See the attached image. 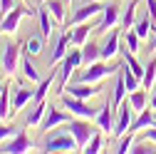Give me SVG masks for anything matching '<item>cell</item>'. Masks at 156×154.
Wrapping results in <instances>:
<instances>
[{"mask_svg": "<svg viewBox=\"0 0 156 154\" xmlns=\"http://www.w3.org/2000/svg\"><path fill=\"white\" fill-rule=\"evenodd\" d=\"M80 65H84V60H82V47H72V50L65 55V60L57 65V82H55V92H57V94H62V92L67 90L69 77L74 75V70L80 67Z\"/></svg>", "mask_w": 156, "mask_h": 154, "instance_id": "obj_1", "label": "cell"}, {"mask_svg": "<svg viewBox=\"0 0 156 154\" xmlns=\"http://www.w3.org/2000/svg\"><path fill=\"white\" fill-rule=\"evenodd\" d=\"M45 134L47 137L40 144L42 152H80V144H77L69 129H50Z\"/></svg>", "mask_w": 156, "mask_h": 154, "instance_id": "obj_2", "label": "cell"}, {"mask_svg": "<svg viewBox=\"0 0 156 154\" xmlns=\"http://www.w3.org/2000/svg\"><path fill=\"white\" fill-rule=\"evenodd\" d=\"M69 47H72V32H69V30L55 32V35H52V47H50L47 65H50V67H57V65L65 60V55H67Z\"/></svg>", "mask_w": 156, "mask_h": 154, "instance_id": "obj_3", "label": "cell"}, {"mask_svg": "<svg viewBox=\"0 0 156 154\" xmlns=\"http://www.w3.org/2000/svg\"><path fill=\"white\" fill-rule=\"evenodd\" d=\"M67 129L72 132V137L77 139V144H80V152L87 147V142L94 137L97 132H99V127H92V119H84V117H72L69 122H67Z\"/></svg>", "mask_w": 156, "mask_h": 154, "instance_id": "obj_4", "label": "cell"}, {"mask_svg": "<svg viewBox=\"0 0 156 154\" xmlns=\"http://www.w3.org/2000/svg\"><path fill=\"white\" fill-rule=\"evenodd\" d=\"M62 107L72 114V117H84V119H94L97 117V107L89 105V100H80V97H74V94H65L62 92Z\"/></svg>", "mask_w": 156, "mask_h": 154, "instance_id": "obj_5", "label": "cell"}, {"mask_svg": "<svg viewBox=\"0 0 156 154\" xmlns=\"http://www.w3.org/2000/svg\"><path fill=\"white\" fill-rule=\"evenodd\" d=\"M102 10H104V5H102V0H87V3H82L80 8H77L74 13H72V17H69V28H74V25H80V23H89V20H97V17L102 15Z\"/></svg>", "mask_w": 156, "mask_h": 154, "instance_id": "obj_6", "label": "cell"}, {"mask_svg": "<svg viewBox=\"0 0 156 154\" xmlns=\"http://www.w3.org/2000/svg\"><path fill=\"white\" fill-rule=\"evenodd\" d=\"M119 23H122V8L116 5V3H107L104 10H102V15H99V20H97L94 32L97 35H107L109 30H114Z\"/></svg>", "mask_w": 156, "mask_h": 154, "instance_id": "obj_7", "label": "cell"}, {"mask_svg": "<svg viewBox=\"0 0 156 154\" xmlns=\"http://www.w3.org/2000/svg\"><path fill=\"white\" fill-rule=\"evenodd\" d=\"M20 47H17L15 42H8L3 45V50H0V67L5 70L8 77H12L17 70H20Z\"/></svg>", "mask_w": 156, "mask_h": 154, "instance_id": "obj_8", "label": "cell"}, {"mask_svg": "<svg viewBox=\"0 0 156 154\" xmlns=\"http://www.w3.org/2000/svg\"><path fill=\"white\" fill-rule=\"evenodd\" d=\"M32 149H35V144H32V139L27 137L23 129L17 132L15 137L0 142V152H3V154H25V152H32Z\"/></svg>", "mask_w": 156, "mask_h": 154, "instance_id": "obj_9", "label": "cell"}, {"mask_svg": "<svg viewBox=\"0 0 156 154\" xmlns=\"http://www.w3.org/2000/svg\"><path fill=\"white\" fill-rule=\"evenodd\" d=\"M134 109H131V105L124 100L119 107H116V119H114V137H122V134H126L129 132V127H131V122H134Z\"/></svg>", "mask_w": 156, "mask_h": 154, "instance_id": "obj_10", "label": "cell"}, {"mask_svg": "<svg viewBox=\"0 0 156 154\" xmlns=\"http://www.w3.org/2000/svg\"><path fill=\"white\" fill-rule=\"evenodd\" d=\"M69 119H72L69 112H62V109H57L55 105H50L47 112H45V119H42L40 129H42V132H50V129H57V127H65Z\"/></svg>", "mask_w": 156, "mask_h": 154, "instance_id": "obj_11", "label": "cell"}, {"mask_svg": "<svg viewBox=\"0 0 156 154\" xmlns=\"http://www.w3.org/2000/svg\"><path fill=\"white\" fill-rule=\"evenodd\" d=\"M25 15H27V8H12L10 13H5L0 17V32L3 35H15Z\"/></svg>", "mask_w": 156, "mask_h": 154, "instance_id": "obj_12", "label": "cell"}, {"mask_svg": "<svg viewBox=\"0 0 156 154\" xmlns=\"http://www.w3.org/2000/svg\"><path fill=\"white\" fill-rule=\"evenodd\" d=\"M67 92L80 100H94L104 92V87L99 82H74V85H67Z\"/></svg>", "mask_w": 156, "mask_h": 154, "instance_id": "obj_13", "label": "cell"}, {"mask_svg": "<svg viewBox=\"0 0 156 154\" xmlns=\"http://www.w3.org/2000/svg\"><path fill=\"white\" fill-rule=\"evenodd\" d=\"M124 47H122V35L119 30H109V35H104V42H102V60H114Z\"/></svg>", "mask_w": 156, "mask_h": 154, "instance_id": "obj_14", "label": "cell"}, {"mask_svg": "<svg viewBox=\"0 0 156 154\" xmlns=\"http://www.w3.org/2000/svg\"><path fill=\"white\" fill-rule=\"evenodd\" d=\"M35 100V90L32 87H23L17 85L15 92H12V109H10V117H15V114H20L25 109V105H30Z\"/></svg>", "mask_w": 156, "mask_h": 154, "instance_id": "obj_15", "label": "cell"}, {"mask_svg": "<svg viewBox=\"0 0 156 154\" xmlns=\"http://www.w3.org/2000/svg\"><path fill=\"white\" fill-rule=\"evenodd\" d=\"M112 109H114V105H112V100L107 97V102L99 107V112H97V117H94L99 132H104V134H112V132H114V114H112Z\"/></svg>", "mask_w": 156, "mask_h": 154, "instance_id": "obj_16", "label": "cell"}, {"mask_svg": "<svg viewBox=\"0 0 156 154\" xmlns=\"http://www.w3.org/2000/svg\"><path fill=\"white\" fill-rule=\"evenodd\" d=\"M97 20H99V17H97ZM97 20L80 23V25L69 28V32H72V47H82L84 42H89V35L94 32V28H97Z\"/></svg>", "mask_w": 156, "mask_h": 154, "instance_id": "obj_17", "label": "cell"}, {"mask_svg": "<svg viewBox=\"0 0 156 154\" xmlns=\"http://www.w3.org/2000/svg\"><path fill=\"white\" fill-rule=\"evenodd\" d=\"M154 124H156V112H154L151 107H146V109H141V112H136V117H134L129 132L139 134V132H144V129H149V127H154Z\"/></svg>", "mask_w": 156, "mask_h": 154, "instance_id": "obj_18", "label": "cell"}, {"mask_svg": "<svg viewBox=\"0 0 156 154\" xmlns=\"http://www.w3.org/2000/svg\"><path fill=\"white\" fill-rule=\"evenodd\" d=\"M126 94H129V90H126V82H124V72H122V67H119V70H116V80H114V85H112V92H109V100H112L114 109L126 100Z\"/></svg>", "mask_w": 156, "mask_h": 154, "instance_id": "obj_19", "label": "cell"}, {"mask_svg": "<svg viewBox=\"0 0 156 154\" xmlns=\"http://www.w3.org/2000/svg\"><path fill=\"white\" fill-rule=\"evenodd\" d=\"M55 23H57V20H55V17L50 15V10H47L45 5H42L40 10H37V25H40V28H37V30L42 32V37H45L47 42L52 40V35L57 32V30H55Z\"/></svg>", "mask_w": 156, "mask_h": 154, "instance_id": "obj_20", "label": "cell"}, {"mask_svg": "<svg viewBox=\"0 0 156 154\" xmlns=\"http://www.w3.org/2000/svg\"><path fill=\"white\" fill-rule=\"evenodd\" d=\"M45 37H42V32L37 30V32H32L27 40L23 42V47H25V55H30V57H37V55H42V50H45Z\"/></svg>", "mask_w": 156, "mask_h": 154, "instance_id": "obj_21", "label": "cell"}, {"mask_svg": "<svg viewBox=\"0 0 156 154\" xmlns=\"http://www.w3.org/2000/svg\"><path fill=\"white\" fill-rule=\"evenodd\" d=\"M47 102H35V107L30 109V114H27V119H25V124L30 127V129H40V124H42V119H45V112H47Z\"/></svg>", "mask_w": 156, "mask_h": 154, "instance_id": "obj_22", "label": "cell"}, {"mask_svg": "<svg viewBox=\"0 0 156 154\" xmlns=\"http://www.w3.org/2000/svg\"><path fill=\"white\" fill-rule=\"evenodd\" d=\"M42 5L50 10V15H52L60 25L67 23V5H65V0H45Z\"/></svg>", "mask_w": 156, "mask_h": 154, "instance_id": "obj_23", "label": "cell"}, {"mask_svg": "<svg viewBox=\"0 0 156 154\" xmlns=\"http://www.w3.org/2000/svg\"><path fill=\"white\" fill-rule=\"evenodd\" d=\"M126 102L131 105V109H134V112H141V109H146V107H149V94H146V90H144V87H139V90H134V92H129V94H126Z\"/></svg>", "mask_w": 156, "mask_h": 154, "instance_id": "obj_24", "label": "cell"}, {"mask_svg": "<svg viewBox=\"0 0 156 154\" xmlns=\"http://www.w3.org/2000/svg\"><path fill=\"white\" fill-rule=\"evenodd\" d=\"M136 10H139V0H129L126 8L122 10V28L124 30H131L134 23H136Z\"/></svg>", "mask_w": 156, "mask_h": 154, "instance_id": "obj_25", "label": "cell"}, {"mask_svg": "<svg viewBox=\"0 0 156 154\" xmlns=\"http://www.w3.org/2000/svg\"><path fill=\"white\" fill-rule=\"evenodd\" d=\"M141 87L149 92L156 87V57H151V60L144 65V77H141Z\"/></svg>", "mask_w": 156, "mask_h": 154, "instance_id": "obj_26", "label": "cell"}, {"mask_svg": "<svg viewBox=\"0 0 156 154\" xmlns=\"http://www.w3.org/2000/svg\"><path fill=\"white\" fill-rule=\"evenodd\" d=\"M82 60H84V65H92V62H97V60H102V45H97V42H84L82 45Z\"/></svg>", "mask_w": 156, "mask_h": 154, "instance_id": "obj_27", "label": "cell"}, {"mask_svg": "<svg viewBox=\"0 0 156 154\" xmlns=\"http://www.w3.org/2000/svg\"><path fill=\"white\" fill-rule=\"evenodd\" d=\"M134 30H136V35L141 37V40H149L151 37V30H154V23H151V15L149 13H144L139 20L134 23Z\"/></svg>", "mask_w": 156, "mask_h": 154, "instance_id": "obj_28", "label": "cell"}, {"mask_svg": "<svg viewBox=\"0 0 156 154\" xmlns=\"http://www.w3.org/2000/svg\"><path fill=\"white\" fill-rule=\"evenodd\" d=\"M20 70H23V77H25V80H30L32 85H37V82H40V80H42V75H40V72H37V67H35V65L30 62V55H27V57H25V60L20 62Z\"/></svg>", "mask_w": 156, "mask_h": 154, "instance_id": "obj_29", "label": "cell"}, {"mask_svg": "<svg viewBox=\"0 0 156 154\" xmlns=\"http://www.w3.org/2000/svg\"><path fill=\"white\" fill-rule=\"evenodd\" d=\"M124 45H126V50L134 52V55H139V52H141V37L136 35L134 28H131V30H124Z\"/></svg>", "mask_w": 156, "mask_h": 154, "instance_id": "obj_30", "label": "cell"}, {"mask_svg": "<svg viewBox=\"0 0 156 154\" xmlns=\"http://www.w3.org/2000/svg\"><path fill=\"white\" fill-rule=\"evenodd\" d=\"M82 152H87V154H99V152H104V132H97L94 137L87 142V147H84Z\"/></svg>", "mask_w": 156, "mask_h": 154, "instance_id": "obj_31", "label": "cell"}, {"mask_svg": "<svg viewBox=\"0 0 156 154\" xmlns=\"http://www.w3.org/2000/svg\"><path fill=\"white\" fill-rule=\"evenodd\" d=\"M131 147H134V132H126V134H122L119 137V144H116V154H126V152H131Z\"/></svg>", "mask_w": 156, "mask_h": 154, "instance_id": "obj_32", "label": "cell"}, {"mask_svg": "<svg viewBox=\"0 0 156 154\" xmlns=\"http://www.w3.org/2000/svg\"><path fill=\"white\" fill-rule=\"evenodd\" d=\"M20 132L15 124H5V122H0V142H5V139H10V137H15V134Z\"/></svg>", "mask_w": 156, "mask_h": 154, "instance_id": "obj_33", "label": "cell"}, {"mask_svg": "<svg viewBox=\"0 0 156 154\" xmlns=\"http://www.w3.org/2000/svg\"><path fill=\"white\" fill-rule=\"evenodd\" d=\"M141 139H144V142H149V144H156V124L141 132Z\"/></svg>", "mask_w": 156, "mask_h": 154, "instance_id": "obj_34", "label": "cell"}, {"mask_svg": "<svg viewBox=\"0 0 156 154\" xmlns=\"http://www.w3.org/2000/svg\"><path fill=\"white\" fill-rule=\"evenodd\" d=\"M15 8V0H0V17H3L5 13H10Z\"/></svg>", "mask_w": 156, "mask_h": 154, "instance_id": "obj_35", "label": "cell"}, {"mask_svg": "<svg viewBox=\"0 0 156 154\" xmlns=\"http://www.w3.org/2000/svg\"><path fill=\"white\" fill-rule=\"evenodd\" d=\"M149 107H151V109L156 112V87L151 90V97H149Z\"/></svg>", "mask_w": 156, "mask_h": 154, "instance_id": "obj_36", "label": "cell"}, {"mask_svg": "<svg viewBox=\"0 0 156 154\" xmlns=\"http://www.w3.org/2000/svg\"><path fill=\"white\" fill-rule=\"evenodd\" d=\"M149 47H151V52L156 50V25H154V30H151V42H149Z\"/></svg>", "mask_w": 156, "mask_h": 154, "instance_id": "obj_37", "label": "cell"}, {"mask_svg": "<svg viewBox=\"0 0 156 154\" xmlns=\"http://www.w3.org/2000/svg\"><path fill=\"white\" fill-rule=\"evenodd\" d=\"M3 90H5V85H0V94H3Z\"/></svg>", "mask_w": 156, "mask_h": 154, "instance_id": "obj_38", "label": "cell"}, {"mask_svg": "<svg viewBox=\"0 0 156 154\" xmlns=\"http://www.w3.org/2000/svg\"><path fill=\"white\" fill-rule=\"evenodd\" d=\"M69 3H72V0H65V5H67V8H69Z\"/></svg>", "mask_w": 156, "mask_h": 154, "instance_id": "obj_39", "label": "cell"}, {"mask_svg": "<svg viewBox=\"0 0 156 154\" xmlns=\"http://www.w3.org/2000/svg\"><path fill=\"white\" fill-rule=\"evenodd\" d=\"M40 3H45V0H40Z\"/></svg>", "mask_w": 156, "mask_h": 154, "instance_id": "obj_40", "label": "cell"}, {"mask_svg": "<svg viewBox=\"0 0 156 154\" xmlns=\"http://www.w3.org/2000/svg\"><path fill=\"white\" fill-rule=\"evenodd\" d=\"M0 50H3V47H0Z\"/></svg>", "mask_w": 156, "mask_h": 154, "instance_id": "obj_41", "label": "cell"}]
</instances>
